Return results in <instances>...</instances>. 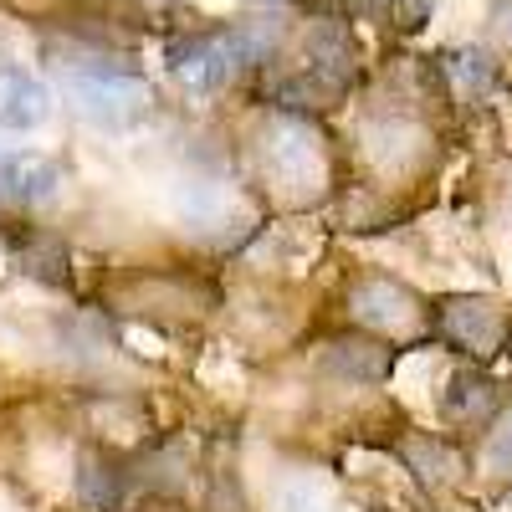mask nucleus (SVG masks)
Instances as JSON below:
<instances>
[{
    "label": "nucleus",
    "instance_id": "obj_1",
    "mask_svg": "<svg viewBox=\"0 0 512 512\" xmlns=\"http://www.w3.org/2000/svg\"><path fill=\"white\" fill-rule=\"evenodd\" d=\"M108 303L128 318L164 323V328H190L205 323L221 308V292L200 272H175V267H144V272H118L108 282Z\"/></svg>",
    "mask_w": 512,
    "mask_h": 512
},
{
    "label": "nucleus",
    "instance_id": "obj_2",
    "mask_svg": "<svg viewBox=\"0 0 512 512\" xmlns=\"http://www.w3.org/2000/svg\"><path fill=\"white\" fill-rule=\"evenodd\" d=\"M256 164H262V180L292 205L323 195V185H328L323 134L303 113H277L272 118V128L262 134V144H256Z\"/></svg>",
    "mask_w": 512,
    "mask_h": 512
},
{
    "label": "nucleus",
    "instance_id": "obj_3",
    "mask_svg": "<svg viewBox=\"0 0 512 512\" xmlns=\"http://www.w3.org/2000/svg\"><path fill=\"white\" fill-rule=\"evenodd\" d=\"M349 318H354V328L379 333V338H415L431 328L425 297L410 282L384 277V272H364L349 282Z\"/></svg>",
    "mask_w": 512,
    "mask_h": 512
},
{
    "label": "nucleus",
    "instance_id": "obj_4",
    "mask_svg": "<svg viewBox=\"0 0 512 512\" xmlns=\"http://www.w3.org/2000/svg\"><path fill=\"white\" fill-rule=\"evenodd\" d=\"M431 328L446 338V344L466 359H497L512 338V313L497 303V297H482V292H456V297H441L431 308Z\"/></svg>",
    "mask_w": 512,
    "mask_h": 512
},
{
    "label": "nucleus",
    "instance_id": "obj_5",
    "mask_svg": "<svg viewBox=\"0 0 512 512\" xmlns=\"http://www.w3.org/2000/svg\"><path fill=\"white\" fill-rule=\"evenodd\" d=\"M359 154L364 164L384 185H405L415 180L425 164H431V134L420 128L415 113L395 108V113H374L364 123V139H359Z\"/></svg>",
    "mask_w": 512,
    "mask_h": 512
},
{
    "label": "nucleus",
    "instance_id": "obj_6",
    "mask_svg": "<svg viewBox=\"0 0 512 512\" xmlns=\"http://www.w3.org/2000/svg\"><path fill=\"white\" fill-rule=\"evenodd\" d=\"M67 93H72L82 118H93L103 128H128V123H139L149 113V88L134 72H123L113 62L72 67L67 72Z\"/></svg>",
    "mask_w": 512,
    "mask_h": 512
},
{
    "label": "nucleus",
    "instance_id": "obj_7",
    "mask_svg": "<svg viewBox=\"0 0 512 512\" xmlns=\"http://www.w3.org/2000/svg\"><path fill=\"white\" fill-rule=\"evenodd\" d=\"M313 364L333 379H344V384H379V379H390L395 369V349L384 344L379 333H364V328H349V333H328Z\"/></svg>",
    "mask_w": 512,
    "mask_h": 512
},
{
    "label": "nucleus",
    "instance_id": "obj_8",
    "mask_svg": "<svg viewBox=\"0 0 512 512\" xmlns=\"http://www.w3.org/2000/svg\"><path fill=\"white\" fill-rule=\"evenodd\" d=\"M507 410L502 384L487 379L482 369H456L446 379V395H441V420L456 425V431H492V420Z\"/></svg>",
    "mask_w": 512,
    "mask_h": 512
},
{
    "label": "nucleus",
    "instance_id": "obj_9",
    "mask_svg": "<svg viewBox=\"0 0 512 512\" xmlns=\"http://www.w3.org/2000/svg\"><path fill=\"white\" fill-rule=\"evenodd\" d=\"M169 72L190 93H221L236 72V57L226 47V36H180L169 41Z\"/></svg>",
    "mask_w": 512,
    "mask_h": 512
},
{
    "label": "nucleus",
    "instance_id": "obj_10",
    "mask_svg": "<svg viewBox=\"0 0 512 512\" xmlns=\"http://www.w3.org/2000/svg\"><path fill=\"white\" fill-rule=\"evenodd\" d=\"M395 451H400V461L410 466V477H415L420 487H431V492H451V487L466 477V456H461V446L446 441V436L410 431V436H400Z\"/></svg>",
    "mask_w": 512,
    "mask_h": 512
},
{
    "label": "nucleus",
    "instance_id": "obj_11",
    "mask_svg": "<svg viewBox=\"0 0 512 512\" xmlns=\"http://www.w3.org/2000/svg\"><path fill=\"white\" fill-rule=\"evenodd\" d=\"M128 492V472H118V461L98 446L77 456V502L88 512H113Z\"/></svg>",
    "mask_w": 512,
    "mask_h": 512
},
{
    "label": "nucleus",
    "instance_id": "obj_12",
    "mask_svg": "<svg viewBox=\"0 0 512 512\" xmlns=\"http://www.w3.org/2000/svg\"><path fill=\"white\" fill-rule=\"evenodd\" d=\"M47 113H52L47 82H36L31 72H16V67L0 72V128H36L47 123Z\"/></svg>",
    "mask_w": 512,
    "mask_h": 512
},
{
    "label": "nucleus",
    "instance_id": "obj_13",
    "mask_svg": "<svg viewBox=\"0 0 512 512\" xmlns=\"http://www.w3.org/2000/svg\"><path fill=\"white\" fill-rule=\"evenodd\" d=\"M62 185V164L47 159V154H16L11 169H6V195L16 205H41V200H52Z\"/></svg>",
    "mask_w": 512,
    "mask_h": 512
},
{
    "label": "nucleus",
    "instance_id": "obj_14",
    "mask_svg": "<svg viewBox=\"0 0 512 512\" xmlns=\"http://www.w3.org/2000/svg\"><path fill=\"white\" fill-rule=\"evenodd\" d=\"M21 272L41 287H67L72 282V251L57 236H26L21 241Z\"/></svg>",
    "mask_w": 512,
    "mask_h": 512
},
{
    "label": "nucleus",
    "instance_id": "obj_15",
    "mask_svg": "<svg viewBox=\"0 0 512 512\" xmlns=\"http://www.w3.org/2000/svg\"><path fill=\"white\" fill-rule=\"evenodd\" d=\"M441 72H446V82H451L461 98H482L492 82H497V62L487 52H477V47H461V52L441 57Z\"/></svg>",
    "mask_w": 512,
    "mask_h": 512
},
{
    "label": "nucleus",
    "instance_id": "obj_16",
    "mask_svg": "<svg viewBox=\"0 0 512 512\" xmlns=\"http://www.w3.org/2000/svg\"><path fill=\"white\" fill-rule=\"evenodd\" d=\"M384 200L374 195V185H349L344 195H338V226L344 231H379L384 226Z\"/></svg>",
    "mask_w": 512,
    "mask_h": 512
},
{
    "label": "nucleus",
    "instance_id": "obj_17",
    "mask_svg": "<svg viewBox=\"0 0 512 512\" xmlns=\"http://www.w3.org/2000/svg\"><path fill=\"white\" fill-rule=\"evenodd\" d=\"M200 512H246V502H241V487H236V477L226 472H210V492H205V507Z\"/></svg>",
    "mask_w": 512,
    "mask_h": 512
},
{
    "label": "nucleus",
    "instance_id": "obj_18",
    "mask_svg": "<svg viewBox=\"0 0 512 512\" xmlns=\"http://www.w3.org/2000/svg\"><path fill=\"white\" fill-rule=\"evenodd\" d=\"M492 466L512 477V410H502L492 420Z\"/></svg>",
    "mask_w": 512,
    "mask_h": 512
},
{
    "label": "nucleus",
    "instance_id": "obj_19",
    "mask_svg": "<svg viewBox=\"0 0 512 512\" xmlns=\"http://www.w3.org/2000/svg\"><path fill=\"white\" fill-rule=\"evenodd\" d=\"M144 512H185V507H180V502H175V497H154V502H149V507H144Z\"/></svg>",
    "mask_w": 512,
    "mask_h": 512
},
{
    "label": "nucleus",
    "instance_id": "obj_20",
    "mask_svg": "<svg viewBox=\"0 0 512 512\" xmlns=\"http://www.w3.org/2000/svg\"><path fill=\"white\" fill-rule=\"evenodd\" d=\"M6 169H11V159L0 154V195H6Z\"/></svg>",
    "mask_w": 512,
    "mask_h": 512
}]
</instances>
